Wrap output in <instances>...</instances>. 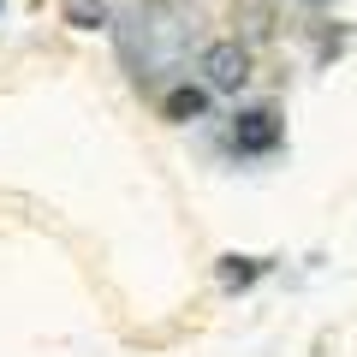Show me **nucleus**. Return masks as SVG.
Instances as JSON below:
<instances>
[{
	"label": "nucleus",
	"mask_w": 357,
	"mask_h": 357,
	"mask_svg": "<svg viewBox=\"0 0 357 357\" xmlns=\"http://www.w3.org/2000/svg\"><path fill=\"white\" fill-rule=\"evenodd\" d=\"M203 77H208V89L238 96L250 84V48H238V42H208L203 48Z\"/></svg>",
	"instance_id": "1"
},
{
	"label": "nucleus",
	"mask_w": 357,
	"mask_h": 357,
	"mask_svg": "<svg viewBox=\"0 0 357 357\" xmlns=\"http://www.w3.org/2000/svg\"><path fill=\"white\" fill-rule=\"evenodd\" d=\"M232 149L238 155H274L280 149V114L274 107H244L232 119Z\"/></svg>",
	"instance_id": "2"
},
{
	"label": "nucleus",
	"mask_w": 357,
	"mask_h": 357,
	"mask_svg": "<svg viewBox=\"0 0 357 357\" xmlns=\"http://www.w3.org/2000/svg\"><path fill=\"white\" fill-rule=\"evenodd\" d=\"M161 114L173 119V126H191V119L208 114V89H203V84H178V89H167V96H161Z\"/></svg>",
	"instance_id": "3"
},
{
	"label": "nucleus",
	"mask_w": 357,
	"mask_h": 357,
	"mask_svg": "<svg viewBox=\"0 0 357 357\" xmlns=\"http://www.w3.org/2000/svg\"><path fill=\"white\" fill-rule=\"evenodd\" d=\"M215 274H220V286H227V292H244V286H256V280L268 274V262H262V256H220Z\"/></svg>",
	"instance_id": "4"
},
{
	"label": "nucleus",
	"mask_w": 357,
	"mask_h": 357,
	"mask_svg": "<svg viewBox=\"0 0 357 357\" xmlns=\"http://www.w3.org/2000/svg\"><path fill=\"white\" fill-rule=\"evenodd\" d=\"M66 18H72L77 30H102L107 24V6H102V0H66Z\"/></svg>",
	"instance_id": "5"
}]
</instances>
